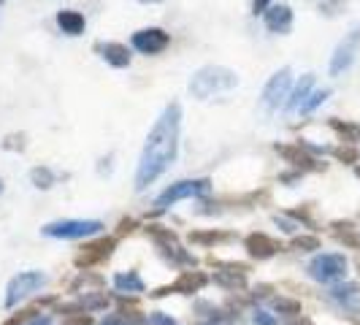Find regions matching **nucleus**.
Returning <instances> with one entry per match:
<instances>
[{"instance_id": "1", "label": "nucleus", "mask_w": 360, "mask_h": 325, "mask_svg": "<svg viewBox=\"0 0 360 325\" xmlns=\"http://www.w3.org/2000/svg\"><path fill=\"white\" fill-rule=\"evenodd\" d=\"M179 130H181V106L179 103H168L162 108V114L155 120V125L146 136L144 152L139 158L136 168V190L144 193L149 184L160 179L168 171V165L176 160L179 152Z\"/></svg>"}, {"instance_id": "2", "label": "nucleus", "mask_w": 360, "mask_h": 325, "mask_svg": "<svg viewBox=\"0 0 360 325\" xmlns=\"http://www.w3.org/2000/svg\"><path fill=\"white\" fill-rule=\"evenodd\" d=\"M233 87H238V73L225 65H203L190 79V95L198 101H209L214 95L231 92Z\"/></svg>"}, {"instance_id": "3", "label": "nucleus", "mask_w": 360, "mask_h": 325, "mask_svg": "<svg viewBox=\"0 0 360 325\" xmlns=\"http://www.w3.org/2000/svg\"><path fill=\"white\" fill-rule=\"evenodd\" d=\"M209 190H212V181L209 179H181V181H174L171 187H165L158 200H155V215H162V212H168L174 203H179L184 198H200V196H209Z\"/></svg>"}, {"instance_id": "4", "label": "nucleus", "mask_w": 360, "mask_h": 325, "mask_svg": "<svg viewBox=\"0 0 360 325\" xmlns=\"http://www.w3.org/2000/svg\"><path fill=\"white\" fill-rule=\"evenodd\" d=\"M146 236L155 241V247H158L171 263H176V266H190V269L195 266V257L181 247L179 238H176V234H174L171 228L158 225V222H149V225H146Z\"/></svg>"}, {"instance_id": "5", "label": "nucleus", "mask_w": 360, "mask_h": 325, "mask_svg": "<svg viewBox=\"0 0 360 325\" xmlns=\"http://www.w3.org/2000/svg\"><path fill=\"white\" fill-rule=\"evenodd\" d=\"M309 276L320 285H339L347 271H349V263L342 253H323L317 255L311 263H309Z\"/></svg>"}, {"instance_id": "6", "label": "nucleus", "mask_w": 360, "mask_h": 325, "mask_svg": "<svg viewBox=\"0 0 360 325\" xmlns=\"http://www.w3.org/2000/svg\"><path fill=\"white\" fill-rule=\"evenodd\" d=\"M114 250H117V236H101L95 241H87L84 247H79V253L73 255V266L79 271H90L106 263Z\"/></svg>"}, {"instance_id": "7", "label": "nucleus", "mask_w": 360, "mask_h": 325, "mask_svg": "<svg viewBox=\"0 0 360 325\" xmlns=\"http://www.w3.org/2000/svg\"><path fill=\"white\" fill-rule=\"evenodd\" d=\"M46 282H49V276L44 271H19L17 276L8 282V288H6V307H17L19 301H25L41 288H46Z\"/></svg>"}, {"instance_id": "8", "label": "nucleus", "mask_w": 360, "mask_h": 325, "mask_svg": "<svg viewBox=\"0 0 360 325\" xmlns=\"http://www.w3.org/2000/svg\"><path fill=\"white\" fill-rule=\"evenodd\" d=\"M103 231L101 219H57L41 228V234L49 238H87Z\"/></svg>"}, {"instance_id": "9", "label": "nucleus", "mask_w": 360, "mask_h": 325, "mask_svg": "<svg viewBox=\"0 0 360 325\" xmlns=\"http://www.w3.org/2000/svg\"><path fill=\"white\" fill-rule=\"evenodd\" d=\"M209 285V276L203 271H181L179 276L162 288H155L149 293V298H165V295H193V293H200V290Z\"/></svg>"}, {"instance_id": "10", "label": "nucleus", "mask_w": 360, "mask_h": 325, "mask_svg": "<svg viewBox=\"0 0 360 325\" xmlns=\"http://www.w3.org/2000/svg\"><path fill=\"white\" fill-rule=\"evenodd\" d=\"M358 52H360V25H355V27L336 44V49L330 54V65H328L330 76H342L347 68H352Z\"/></svg>"}, {"instance_id": "11", "label": "nucleus", "mask_w": 360, "mask_h": 325, "mask_svg": "<svg viewBox=\"0 0 360 325\" xmlns=\"http://www.w3.org/2000/svg\"><path fill=\"white\" fill-rule=\"evenodd\" d=\"M290 84H292V71L290 68H282V71L274 73L269 82H266V87H263V95H260L263 108L274 111V108L285 106L290 95Z\"/></svg>"}, {"instance_id": "12", "label": "nucleus", "mask_w": 360, "mask_h": 325, "mask_svg": "<svg viewBox=\"0 0 360 325\" xmlns=\"http://www.w3.org/2000/svg\"><path fill=\"white\" fill-rule=\"evenodd\" d=\"M168 44H171V36L160 27H144L133 33V49H139L141 54H160L162 49H168Z\"/></svg>"}, {"instance_id": "13", "label": "nucleus", "mask_w": 360, "mask_h": 325, "mask_svg": "<svg viewBox=\"0 0 360 325\" xmlns=\"http://www.w3.org/2000/svg\"><path fill=\"white\" fill-rule=\"evenodd\" d=\"M244 250L250 253V257L255 260H269L274 255L282 250V244L276 241V238H271L269 234H260V231H255L244 238Z\"/></svg>"}, {"instance_id": "14", "label": "nucleus", "mask_w": 360, "mask_h": 325, "mask_svg": "<svg viewBox=\"0 0 360 325\" xmlns=\"http://www.w3.org/2000/svg\"><path fill=\"white\" fill-rule=\"evenodd\" d=\"M276 152H279V158H285L298 171H317V168H323L320 162L311 158V152L304 144H276Z\"/></svg>"}, {"instance_id": "15", "label": "nucleus", "mask_w": 360, "mask_h": 325, "mask_svg": "<svg viewBox=\"0 0 360 325\" xmlns=\"http://www.w3.org/2000/svg\"><path fill=\"white\" fill-rule=\"evenodd\" d=\"M330 301H336L344 312H360V288L355 282H344V285H333L328 293Z\"/></svg>"}, {"instance_id": "16", "label": "nucleus", "mask_w": 360, "mask_h": 325, "mask_svg": "<svg viewBox=\"0 0 360 325\" xmlns=\"http://www.w3.org/2000/svg\"><path fill=\"white\" fill-rule=\"evenodd\" d=\"M330 234L347 250H360V228L352 219H333L330 222Z\"/></svg>"}, {"instance_id": "17", "label": "nucleus", "mask_w": 360, "mask_h": 325, "mask_svg": "<svg viewBox=\"0 0 360 325\" xmlns=\"http://www.w3.org/2000/svg\"><path fill=\"white\" fill-rule=\"evenodd\" d=\"M266 19V27L271 33H290L292 30V8L290 6H271L269 11L263 14Z\"/></svg>"}, {"instance_id": "18", "label": "nucleus", "mask_w": 360, "mask_h": 325, "mask_svg": "<svg viewBox=\"0 0 360 325\" xmlns=\"http://www.w3.org/2000/svg\"><path fill=\"white\" fill-rule=\"evenodd\" d=\"M95 49H98L101 57L106 60L108 65H114V68H127V65H130V52H127L125 44L108 41V44H98Z\"/></svg>"}, {"instance_id": "19", "label": "nucleus", "mask_w": 360, "mask_h": 325, "mask_svg": "<svg viewBox=\"0 0 360 325\" xmlns=\"http://www.w3.org/2000/svg\"><path fill=\"white\" fill-rule=\"evenodd\" d=\"M311 87H314V73H307V76H301V82L295 84V90L288 95L285 111H301V106L307 103L309 95H311Z\"/></svg>"}, {"instance_id": "20", "label": "nucleus", "mask_w": 360, "mask_h": 325, "mask_svg": "<svg viewBox=\"0 0 360 325\" xmlns=\"http://www.w3.org/2000/svg\"><path fill=\"white\" fill-rule=\"evenodd\" d=\"M271 309H274V314H279L285 320H295V317L304 314L301 301L298 298H290V295H271Z\"/></svg>"}, {"instance_id": "21", "label": "nucleus", "mask_w": 360, "mask_h": 325, "mask_svg": "<svg viewBox=\"0 0 360 325\" xmlns=\"http://www.w3.org/2000/svg\"><path fill=\"white\" fill-rule=\"evenodd\" d=\"M114 288H117V293H136L139 295L146 290V285L139 271H117L114 274Z\"/></svg>"}, {"instance_id": "22", "label": "nucleus", "mask_w": 360, "mask_h": 325, "mask_svg": "<svg viewBox=\"0 0 360 325\" xmlns=\"http://www.w3.org/2000/svg\"><path fill=\"white\" fill-rule=\"evenodd\" d=\"M212 282L217 288L236 293V290H247V274H241V271H214Z\"/></svg>"}, {"instance_id": "23", "label": "nucleus", "mask_w": 360, "mask_h": 325, "mask_svg": "<svg viewBox=\"0 0 360 325\" xmlns=\"http://www.w3.org/2000/svg\"><path fill=\"white\" fill-rule=\"evenodd\" d=\"M57 25H60V30H63L65 36H82V33H84V17H82L79 11H73V8L60 11V14H57Z\"/></svg>"}, {"instance_id": "24", "label": "nucleus", "mask_w": 360, "mask_h": 325, "mask_svg": "<svg viewBox=\"0 0 360 325\" xmlns=\"http://www.w3.org/2000/svg\"><path fill=\"white\" fill-rule=\"evenodd\" d=\"M79 307L84 309L87 314H92V312H103V309L111 307V295H106L103 290H90V293H84V295L79 298Z\"/></svg>"}, {"instance_id": "25", "label": "nucleus", "mask_w": 360, "mask_h": 325, "mask_svg": "<svg viewBox=\"0 0 360 325\" xmlns=\"http://www.w3.org/2000/svg\"><path fill=\"white\" fill-rule=\"evenodd\" d=\"M106 285L103 282V276H98V274H92V271H79V276L71 282V293H79V290L84 288V293H90V290H101Z\"/></svg>"}, {"instance_id": "26", "label": "nucleus", "mask_w": 360, "mask_h": 325, "mask_svg": "<svg viewBox=\"0 0 360 325\" xmlns=\"http://www.w3.org/2000/svg\"><path fill=\"white\" fill-rule=\"evenodd\" d=\"M323 247V241L317 238V236H295L292 241H290V250H295V253H314V250H320Z\"/></svg>"}, {"instance_id": "27", "label": "nucleus", "mask_w": 360, "mask_h": 325, "mask_svg": "<svg viewBox=\"0 0 360 325\" xmlns=\"http://www.w3.org/2000/svg\"><path fill=\"white\" fill-rule=\"evenodd\" d=\"M30 181L36 184L38 190H49V187L54 184L52 168H46V165H36V168L30 171Z\"/></svg>"}, {"instance_id": "28", "label": "nucleus", "mask_w": 360, "mask_h": 325, "mask_svg": "<svg viewBox=\"0 0 360 325\" xmlns=\"http://www.w3.org/2000/svg\"><path fill=\"white\" fill-rule=\"evenodd\" d=\"M228 238H231V234H222V231H195V234H190L193 244H222Z\"/></svg>"}, {"instance_id": "29", "label": "nucleus", "mask_w": 360, "mask_h": 325, "mask_svg": "<svg viewBox=\"0 0 360 325\" xmlns=\"http://www.w3.org/2000/svg\"><path fill=\"white\" fill-rule=\"evenodd\" d=\"M330 127L342 136L347 144H352V141H358L360 139V127L352 125V122H342V120H330Z\"/></svg>"}, {"instance_id": "30", "label": "nucleus", "mask_w": 360, "mask_h": 325, "mask_svg": "<svg viewBox=\"0 0 360 325\" xmlns=\"http://www.w3.org/2000/svg\"><path fill=\"white\" fill-rule=\"evenodd\" d=\"M333 158L339 162H347V165H355V162L360 160V152L355 144H342L333 149Z\"/></svg>"}, {"instance_id": "31", "label": "nucleus", "mask_w": 360, "mask_h": 325, "mask_svg": "<svg viewBox=\"0 0 360 325\" xmlns=\"http://www.w3.org/2000/svg\"><path fill=\"white\" fill-rule=\"evenodd\" d=\"M328 98H330V90H314V92H311V95H309V101H307V103L301 106V114H311L314 108H320V106H323V103H325V101H328Z\"/></svg>"}, {"instance_id": "32", "label": "nucleus", "mask_w": 360, "mask_h": 325, "mask_svg": "<svg viewBox=\"0 0 360 325\" xmlns=\"http://www.w3.org/2000/svg\"><path fill=\"white\" fill-rule=\"evenodd\" d=\"M36 314H41V309H38L36 304H33V307L19 309V312H14V314H11V317H8V320H6L3 325H25L27 320H33Z\"/></svg>"}, {"instance_id": "33", "label": "nucleus", "mask_w": 360, "mask_h": 325, "mask_svg": "<svg viewBox=\"0 0 360 325\" xmlns=\"http://www.w3.org/2000/svg\"><path fill=\"white\" fill-rule=\"evenodd\" d=\"M344 6H347V0H323L320 11H323L325 17H336V14L344 11Z\"/></svg>"}, {"instance_id": "34", "label": "nucleus", "mask_w": 360, "mask_h": 325, "mask_svg": "<svg viewBox=\"0 0 360 325\" xmlns=\"http://www.w3.org/2000/svg\"><path fill=\"white\" fill-rule=\"evenodd\" d=\"M212 266L219 271H241V274H250L247 263H233V260H212Z\"/></svg>"}, {"instance_id": "35", "label": "nucleus", "mask_w": 360, "mask_h": 325, "mask_svg": "<svg viewBox=\"0 0 360 325\" xmlns=\"http://www.w3.org/2000/svg\"><path fill=\"white\" fill-rule=\"evenodd\" d=\"M252 323L255 325H279V320H276V314H271V312H266V309H255Z\"/></svg>"}, {"instance_id": "36", "label": "nucleus", "mask_w": 360, "mask_h": 325, "mask_svg": "<svg viewBox=\"0 0 360 325\" xmlns=\"http://www.w3.org/2000/svg\"><path fill=\"white\" fill-rule=\"evenodd\" d=\"M274 222H276V225H279L285 234H298V228H301V225H298L292 217H285V215H276V217H274Z\"/></svg>"}, {"instance_id": "37", "label": "nucleus", "mask_w": 360, "mask_h": 325, "mask_svg": "<svg viewBox=\"0 0 360 325\" xmlns=\"http://www.w3.org/2000/svg\"><path fill=\"white\" fill-rule=\"evenodd\" d=\"M146 317H149V325H179L171 314H165L160 309H158V312H149Z\"/></svg>"}, {"instance_id": "38", "label": "nucleus", "mask_w": 360, "mask_h": 325, "mask_svg": "<svg viewBox=\"0 0 360 325\" xmlns=\"http://www.w3.org/2000/svg\"><path fill=\"white\" fill-rule=\"evenodd\" d=\"M3 149H25V133H11V136H6Z\"/></svg>"}, {"instance_id": "39", "label": "nucleus", "mask_w": 360, "mask_h": 325, "mask_svg": "<svg viewBox=\"0 0 360 325\" xmlns=\"http://www.w3.org/2000/svg\"><path fill=\"white\" fill-rule=\"evenodd\" d=\"M133 231H136V219H133V217H122L120 225H117V236L133 234Z\"/></svg>"}, {"instance_id": "40", "label": "nucleus", "mask_w": 360, "mask_h": 325, "mask_svg": "<svg viewBox=\"0 0 360 325\" xmlns=\"http://www.w3.org/2000/svg\"><path fill=\"white\" fill-rule=\"evenodd\" d=\"M63 325H95V320L90 314H73V317H65Z\"/></svg>"}, {"instance_id": "41", "label": "nucleus", "mask_w": 360, "mask_h": 325, "mask_svg": "<svg viewBox=\"0 0 360 325\" xmlns=\"http://www.w3.org/2000/svg\"><path fill=\"white\" fill-rule=\"evenodd\" d=\"M271 285H257V288L252 290V295H250V301H257V298H271Z\"/></svg>"}, {"instance_id": "42", "label": "nucleus", "mask_w": 360, "mask_h": 325, "mask_svg": "<svg viewBox=\"0 0 360 325\" xmlns=\"http://www.w3.org/2000/svg\"><path fill=\"white\" fill-rule=\"evenodd\" d=\"M95 325H127V323L120 317V314H117V312H111V314H106L101 323H95Z\"/></svg>"}, {"instance_id": "43", "label": "nucleus", "mask_w": 360, "mask_h": 325, "mask_svg": "<svg viewBox=\"0 0 360 325\" xmlns=\"http://www.w3.org/2000/svg\"><path fill=\"white\" fill-rule=\"evenodd\" d=\"M25 325H52V314H46V312H41V314H36L33 320H27Z\"/></svg>"}, {"instance_id": "44", "label": "nucleus", "mask_w": 360, "mask_h": 325, "mask_svg": "<svg viewBox=\"0 0 360 325\" xmlns=\"http://www.w3.org/2000/svg\"><path fill=\"white\" fill-rule=\"evenodd\" d=\"M271 0H252V14H266Z\"/></svg>"}, {"instance_id": "45", "label": "nucleus", "mask_w": 360, "mask_h": 325, "mask_svg": "<svg viewBox=\"0 0 360 325\" xmlns=\"http://www.w3.org/2000/svg\"><path fill=\"white\" fill-rule=\"evenodd\" d=\"M290 325H314V323H311L309 317H304V314H301V317H295V320H290Z\"/></svg>"}, {"instance_id": "46", "label": "nucleus", "mask_w": 360, "mask_h": 325, "mask_svg": "<svg viewBox=\"0 0 360 325\" xmlns=\"http://www.w3.org/2000/svg\"><path fill=\"white\" fill-rule=\"evenodd\" d=\"M141 3H160V0H141Z\"/></svg>"}, {"instance_id": "47", "label": "nucleus", "mask_w": 360, "mask_h": 325, "mask_svg": "<svg viewBox=\"0 0 360 325\" xmlns=\"http://www.w3.org/2000/svg\"><path fill=\"white\" fill-rule=\"evenodd\" d=\"M355 174H358V177H360V165H355Z\"/></svg>"}, {"instance_id": "48", "label": "nucleus", "mask_w": 360, "mask_h": 325, "mask_svg": "<svg viewBox=\"0 0 360 325\" xmlns=\"http://www.w3.org/2000/svg\"><path fill=\"white\" fill-rule=\"evenodd\" d=\"M0 193H3V179H0Z\"/></svg>"}, {"instance_id": "49", "label": "nucleus", "mask_w": 360, "mask_h": 325, "mask_svg": "<svg viewBox=\"0 0 360 325\" xmlns=\"http://www.w3.org/2000/svg\"><path fill=\"white\" fill-rule=\"evenodd\" d=\"M358 271H360V257H358Z\"/></svg>"}, {"instance_id": "50", "label": "nucleus", "mask_w": 360, "mask_h": 325, "mask_svg": "<svg viewBox=\"0 0 360 325\" xmlns=\"http://www.w3.org/2000/svg\"><path fill=\"white\" fill-rule=\"evenodd\" d=\"M3 3H6V0H0V6H3Z\"/></svg>"}]
</instances>
